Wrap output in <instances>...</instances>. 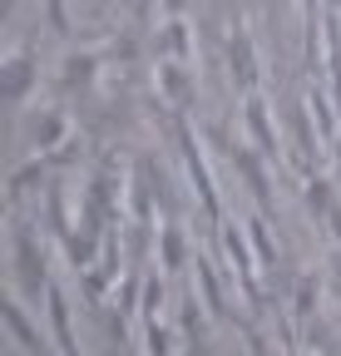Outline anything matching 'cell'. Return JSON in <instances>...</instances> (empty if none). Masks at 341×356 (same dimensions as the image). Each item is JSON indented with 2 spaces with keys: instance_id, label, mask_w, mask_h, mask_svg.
Instances as JSON below:
<instances>
[{
  "instance_id": "6da1fadb",
  "label": "cell",
  "mask_w": 341,
  "mask_h": 356,
  "mask_svg": "<svg viewBox=\"0 0 341 356\" xmlns=\"http://www.w3.org/2000/svg\"><path fill=\"white\" fill-rule=\"evenodd\" d=\"M10 243H15V287H20V297L25 302H50V252H45V243H40V233L30 228L25 218H15L10 222Z\"/></svg>"
},
{
  "instance_id": "7a4b0ae2",
  "label": "cell",
  "mask_w": 341,
  "mask_h": 356,
  "mask_svg": "<svg viewBox=\"0 0 341 356\" xmlns=\"http://www.w3.org/2000/svg\"><path fill=\"white\" fill-rule=\"evenodd\" d=\"M139 312H144V351L149 356H174V341H168V327H163V277L144 282Z\"/></svg>"
},
{
  "instance_id": "3957f363",
  "label": "cell",
  "mask_w": 341,
  "mask_h": 356,
  "mask_svg": "<svg viewBox=\"0 0 341 356\" xmlns=\"http://www.w3.org/2000/svg\"><path fill=\"white\" fill-rule=\"evenodd\" d=\"M228 154H233V163L247 173V188H252V198H258V208L263 213H272V184H267V159L258 154V149H242V144H228Z\"/></svg>"
},
{
  "instance_id": "277c9868",
  "label": "cell",
  "mask_w": 341,
  "mask_h": 356,
  "mask_svg": "<svg viewBox=\"0 0 341 356\" xmlns=\"http://www.w3.org/2000/svg\"><path fill=\"white\" fill-rule=\"evenodd\" d=\"M228 70H233V84L242 89V95H258V60H252V35H247V25H238L233 30V44H228Z\"/></svg>"
},
{
  "instance_id": "5b68a950",
  "label": "cell",
  "mask_w": 341,
  "mask_h": 356,
  "mask_svg": "<svg viewBox=\"0 0 341 356\" xmlns=\"http://www.w3.org/2000/svg\"><path fill=\"white\" fill-rule=\"evenodd\" d=\"M242 119H247V134H252V149H258L267 163H277V159H282V149H277V134H272V124H267V104H263L258 95H247Z\"/></svg>"
},
{
  "instance_id": "8992f818",
  "label": "cell",
  "mask_w": 341,
  "mask_h": 356,
  "mask_svg": "<svg viewBox=\"0 0 341 356\" xmlns=\"http://www.w3.org/2000/svg\"><path fill=\"white\" fill-rule=\"evenodd\" d=\"M45 317H50V332H55L60 356H84V351H79V341H74V332H69V302H65V292H60V287H50Z\"/></svg>"
},
{
  "instance_id": "52a82bcc",
  "label": "cell",
  "mask_w": 341,
  "mask_h": 356,
  "mask_svg": "<svg viewBox=\"0 0 341 356\" xmlns=\"http://www.w3.org/2000/svg\"><path fill=\"white\" fill-rule=\"evenodd\" d=\"M158 84H163V95L174 99V109H188V104H193L188 65H178V60H158Z\"/></svg>"
},
{
  "instance_id": "ba28073f",
  "label": "cell",
  "mask_w": 341,
  "mask_h": 356,
  "mask_svg": "<svg viewBox=\"0 0 341 356\" xmlns=\"http://www.w3.org/2000/svg\"><path fill=\"white\" fill-rule=\"evenodd\" d=\"M30 84H35V60H30V50H20L6 60V99L10 104L30 99Z\"/></svg>"
},
{
  "instance_id": "9c48e42d",
  "label": "cell",
  "mask_w": 341,
  "mask_h": 356,
  "mask_svg": "<svg viewBox=\"0 0 341 356\" xmlns=\"http://www.w3.org/2000/svg\"><path fill=\"white\" fill-rule=\"evenodd\" d=\"M188 55H193V40H188V20H168L163 30H158V60H178V65H188Z\"/></svg>"
},
{
  "instance_id": "30bf717a",
  "label": "cell",
  "mask_w": 341,
  "mask_h": 356,
  "mask_svg": "<svg viewBox=\"0 0 341 356\" xmlns=\"http://www.w3.org/2000/svg\"><path fill=\"white\" fill-rule=\"evenodd\" d=\"M6 317H10V332H15V341H20L30 356H45V341L35 337V327H30V317H25V307H20V297H10V302H6Z\"/></svg>"
},
{
  "instance_id": "8fae6325",
  "label": "cell",
  "mask_w": 341,
  "mask_h": 356,
  "mask_svg": "<svg viewBox=\"0 0 341 356\" xmlns=\"http://www.w3.org/2000/svg\"><path fill=\"white\" fill-rule=\"evenodd\" d=\"M163 267H168V273H178V267H183V228L174 218L163 222Z\"/></svg>"
},
{
  "instance_id": "7c38bea8",
  "label": "cell",
  "mask_w": 341,
  "mask_h": 356,
  "mask_svg": "<svg viewBox=\"0 0 341 356\" xmlns=\"http://www.w3.org/2000/svg\"><path fill=\"white\" fill-rule=\"evenodd\" d=\"M94 79V55H69L65 74H60V89H74V84H90Z\"/></svg>"
},
{
  "instance_id": "4fadbf2b",
  "label": "cell",
  "mask_w": 341,
  "mask_h": 356,
  "mask_svg": "<svg viewBox=\"0 0 341 356\" xmlns=\"http://www.w3.org/2000/svg\"><path fill=\"white\" fill-rule=\"evenodd\" d=\"M60 139H65V114H45V119L35 124V144H40V154L55 149Z\"/></svg>"
},
{
  "instance_id": "5bb4252c",
  "label": "cell",
  "mask_w": 341,
  "mask_h": 356,
  "mask_svg": "<svg viewBox=\"0 0 341 356\" xmlns=\"http://www.w3.org/2000/svg\"><path fill=\"white\" fill-rule=\"evenodd\" d=\"M45 20H50L55 35H69V6L65 0H45Z\"/></svg>"
},
{
  "instance_id": "9a60e30c",
  "label": "cell",
  "mask_w": 341,
  "mask_h": 356,
  "mask_svg": "<svg viewBox=\"0 0 341 356\" xmlns=\"http://www.w3.org/2000/svg\"><path fill=\"white\" fill-rule=\"evenodd\" d=\"M326 233L341 243V203H331V213H326Z\"/></svg>"
},
{
  "instance_id": "2e32d148",
  "label": "cell",
  "mask_w": 341,
  "mask_h": 356,
  "mask_svg": "<svg viewBox=\"0 0 341 356\" xmlns=\"http://www.w3.org/2000/svg\"><path fill=\"white\" fill-rule=\"evenodd\" d=\"M129 6H134V10H139V15H144V10H149V0H129Z\"/></svg>"
},
{
  "instance_id": "e0dca14e",
  "label": "cell",
  "mask_w": 341,
  "mask_h": 356,
  "mask_svg": "<svg viewBox=\"0 0 341 356\" xmlns=\"http://www.w3.org/2000/svg\"><path fill=\"white\" fill-rule=\"evenodd\" d=\"M331 267H336V273H341V252H336V257H331Z\"/></svg>"
}]
</instances>
